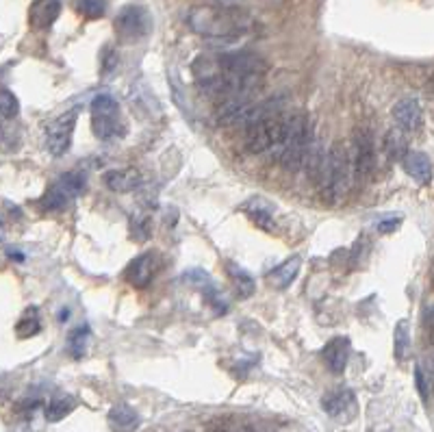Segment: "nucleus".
Returning <instances> with one entry per match:
<instances>
[{"label":"nucleus","instance_id":"10","mask_svg":"<svg viewBox=\"0 0 434 432\" xmlns=\"http://www.w3.org/2000/svg\"><path fill=\"white\" fill-rule=\"evenodd\" d=\"M322 409L328 417H332L334 421H341V424H350L358 413L356 397L350 389L328 391L322 397Z\"/></svg>","mask_w":434,"mask_h":432},{"label":"nucleus","instance_id":"28","mask_svg":"<svg viewBox=\"0 0 434 432\" xmlns=\"http://www.w3.org/2000/svg\"><path fill=\"white\" fill-rule=\"evenodd\" d=\"M247 211V215H250L252 218V222L257 224V226H261L263 230H271V213L267 211V209H263L261 204H257L254 209H245Z\"/></svg>","mask_w":434,"mask_h":432},{"label":"nucleus","instance_id":"23","mask_svg":"<svg viewBox=\"0 0 434 432\" xmlns=\"http://www.w3.org/2000/svg\"><path fill=\"white\" fill-rule=\"evenodd\" d=\"M226 269H228V276H230V281L235 283V287L239 289V293L243 296V298H247V296H252L254 293V279L250 274H247L243 267H239V265H235V263H226Z\"/></svg>","mask_w":434,"mask_h":432},{"label":"nucleus","instance_id":"25","mask_svg":"<svg viewBox=\"0 0 434 432\" xmlns=\"http://www.w3.org/2000/svg\"><path fill=\"white\" fill-rule=\"evenodd\" d=\"M87 341H89V328L87 326H81V328L72 330V334L68 339V352L74 358H83L85 352H87Z\"/></svg>","mask_w":434,"mask_h":432},{"label":"nucleus","instance_id":"15","mask_svg":"<svg viewBox=\"0 0 434 432\" xmlns=\"http://www.w3.org/2000/svg\"><path fill=\"white\" fill-rule=\"evenodd\" d=\"M105 185L115 194H131L141 187V174L135 168H124V170H109L102 174Z\"/></svg>","mask_w":434,"mask_h":432},{"label":"nucleus","instance_id":"9","mask_svg":"<svg viewBox=\"0 0 434 432\" xmlns=\"http://www.w3.org/2000/svg\"><path fill=\"white\" fill-rule=\"evenodd\" d=\"M76 119H78V111L72 109L68 113H64L61 117H57L52 124L46 131V146L48 152L54 154V157H64V154L70 150L72 146V137H74V129H76Z\"/></svg>","mask_w":434,"mask_h":432},{"label":"nucleus","instance_id":"24","mask_svg":"<svg viewBox=\"0 0 434 432\" xmlns=\"http://www.w3.org/2000/svg\"><path fill=\"white\" fill-rule=\"evenodd\" d=\"M74 409H76L74 397H54L52 402L46 407V419L48 421H61L64 417H68Z\"/></svg>","mask_w":434,"mask_h":432},{"label":"nucleus","instance_id":"26","mask_svg":"<svg viewBox=\"0 0 434 432\" xmlns=\"http://www.w3.org/2000/svg\"><path fill=\"white\" fill-rule=\"evenodd\" d=\"M74 5H76V11L89 20H98L107 11V0H76Z\"/></svg>","mask_w":434,"mask_h":432},{"label":"nucleus","instance_id":"3","mask_svg":"<svg viewBox=\"0 0 434 432\" xmlns=\"http://www.w3.org/2000/svg\"><path fill=\"white\" fill-rule=\"evenodd\" d=\"M313 144L311 127L304 113H295L287 117V131L281 141V146L276 148V159L281 163V168L289 174H295L304 168L308 148Z\"/></svg>","mask_w":434,"mask_h":432},{"label":"nucleus","instance_id":"22","mask_svg":"<svg viewBox=\"0 0 434 432\" xmlns=\"http://www.w3.org/2000/svg\"><path fill=\"white\" fill-rule=\"evenodd\" d=\"M395 339V358L397 361H406L411 354V328L406 320H399L393 332Z\"/></svg>","mask_w":434,"mask_h":432},{"label":"nucleus","instance_id":"4","mask_svg":"<svg viewBox=\"0 0 434 432\" xmlns=\"http://www.w3.org/2000/svg\"><path fill=\"white\" fill-rule=\"evenodd\" d=\"M354 176V165H352V152L344 144H334L328 154V168L326 176L322 182V196L330 204H339L346 198L350 189V180Z\"/></svg>","mask_w":434,"mask_h":432},{"label":"nucleus","instance_id":"19","mask_svg":"<svg viewBox=\"0 0 434 432\" xmlns=\"http://www.w3.org/2000/svg\"><path fill=\"white\" fill-rule=\"evenodd\" d=\"M300 267H302V259L300 257H291L287 259L285 263H281L278 267H274L267 276V281L271 287L276 289H287L300 274Z\"/></svg>","mask_w":434,"mask_h":432},{"label":"nucleus","instance_id":"31","mask_svg":"<svg viewBox=\"0 0 434 432\" xmlns=\"http://www.w3.org/2000/svg\"><path fill=\"white\" fill-rule=\"evenodd\" d=\"M426 324H428V328L434 330V306L428 308V313H426Z\"/></svg>","mask_w":434,"mask_h":432},{"label":"nucleus","instance_id":"7","mask_svg":"<svg viewBox=\"0 0 434 432\" xmlns=\"http://www.w3.org/2000/svg\"><path fill=\"white\" fill-rule=\"evenodd\" d=\"M83 189H85V176L81 172H68L46 192V196L42 198V206L46 211H61V209H66Z\"/></svg>","mask_w":434,"mask_h":432},{"label":"nucleus","instance_id":"20","mask_svg":"<svg viewBox=\"0 0 434 432\" xmlns=\"http://www.w3.org/2000/svg\"><path fill=\"white\" fill-rule=\"evenodd\" d=\"M42 330V320H40V311L37 308H26L22 313V317L16 324V334L20 339H28V337H35Z\"/></svg>","mask_w":434,"mask_h":432},{"label":"nucleus","instance_id":"16","mask_svg":"<svg viewBox=\"0 0 434 432\" xmlns=\"http://www.w3.org/2000/svg\"><path fill=\"white\" fill-rule=\"evenodd\" d=\"M59 13H61V0H35L33 7H30L28 20L33 28L46 30L57 22Z\"/></svg>","mask_w":434,"mask_h":432},{"label":"nucleus","instance_id":"27","mask_svg":"<svg viewBox=\"0 0 434 432\" xmlns=\"http://www.w3.org/2000/svg\"><path fill=\"white\" fill-rule=\"evenodd\" d=\"M20 111V103L16 98V94L11 89H3V94H0V113H3L5 119H11L16 117Z\"/></svg>","mask_w":434,"mask_h":432},{"label":"nucleus","instance_id":"2","mask_svg":"<svg viewBox=\"0 0 434 432\" xmlns=\"http://www.w3.org/2000/svg\"><path fill=\"white\" fill-rule=\"evenodd\" d=\"M187 24L194 33L202 35L215 44H233L254 30V20L241 9L200 5L194 7L187 16Z\"/></svg>","mask_w":434,"mask_h":432},{"label":"nucleus","instance_id":"30","mask_svg":"<svg viewBox=\"0 0 434 432\" xmlns=\"http://www.w3.org/2000/svg\"><path fill=\"white\" fill-rule=\"evenodd\" d=\"M415 385H417L419 395H421L423 399H428L430 391H428V380H426V374H423V369H421V367L415 369Z\"/></svg>","mask_w":434,"mask_h":432},{"label":"nucleus","instance_id":"18","mask_svg":"<svg viewBox=\"0 0 434 432\" xmlns=\"http://www.w3.org/2000/svg\"><path fill=\"white\" fill-rule=\"evenodd\" d=\"M401 165H404V172L419 185H428L432 180V163L423 152H409Z\"/></svg>","mask_w":434,"mask_h":432},{"label":"nucleus","instance_id":"11","mask_svg":"<svg viewBox=\"0 0 434 432\" xmlns=\"http://www.w3.org/2000/svg\"><path fill=\"white\" fill-rule=\"evenodd\" d=\"M254 96H235L228 100H222V105L215 111V119L220 127H237V124H245L247 117H250L252 109L257 107V103L252 100Z\"/></svg>","mask_w":434,"mask_h":432},{"label":"nucleus","instance_id":"13","mask_svg":"<svg viewBox=\"0 0 434 432\" xmlns=\"http://www.w3.org/2000/svg\"><path fill=\"white\" fill-rule=\"evenodd\" d=\"M350 350H352V344H350L348 337H334L324 346L322 356H324L326 367L330 369L332 374L339 376V374L346 372L348 361H350Z\"/></svg>","mask_w":434,"mask_h":432},{"label":"nucleus","instance_id":"5","mask_svg":"<svg viewBox=\"0 0 434 432\" xmlns=\"http://www.w3.org/2000/svg\"><path fill=\"white\" fill-rule=\"evenodd\" d=\"M91 131L100 141H111L122 135V111L113 96L98 94L91 100Z\"/></svg>","mask_w":434,"mask_h":432},{"label":"nucleus","instance_id":"14","mask_svg":"<svg viewBox=\"0 0 434 432\" xmlns=\"http://www.w3.org/2000/svg\"><path fill=\"white\" fill-rule=\"evenodd\" d=\"M393 119L397 122V127L401 131L415 133L421 129L423 122V111L417 98H401L395 107H393Z\"/></svg>","mask_w":434,"mask_h":432},{"label":"nucleus","instance_id":"17","mask_svg":"<svg viewBox=\"0 0 434 432\" xmlns=\"http://www.w3.org/2000/svg\"><path fill=\"white\" fill-rule=\"evenodd\" d=\"M107 421H109V428L113 432H133L139 428L141 419L137 415V411H133L129 404H115L109 415H107Z\"/></svg>","mask_w":434,"mask_h":432},{"label":"nucleus","instance_id":"1","mask_svg":"<svg viewBox=\"0 0 434 432\" xmlns=\"http://www.w3.org/2000/svg\"><path fill=\"white\" fill-rule=\"evenodd\" d=\"M192 74L198 89L211 98L254 96L267 74V61L250 50L200 54L194 61Z\"/></svg>","mask_w":434,"mask_h":432},{"label":"nucleus","instance_id":"12","mask_svg":"<svg viewBox=\"0 0 434 432\" xmlns=\"http://www.w3.org/2000/svg\"><path fill=\"white\" fill-rule=\"evenodd\" d=\"M157 267H159L157 255H154V252H143L137 259H133L131 265L127 267V281L135 289H146L152 283L154 274H157Z\"/></svg>","mask_w":434,"mask_h":432},{"label":"nucleus","instance_id":"21","mask_svg":"<svg viewBox=\"0 0 434 432\" xmlns=\"http://www.w3.org/2000/svg\"><path fill=\"white\" fill-rule=\"evenodd\" d=\"M385 154L393 161H404L406 157V137L399 131H389V135L385 137Z\"/></svg>","mask_w":434,"mask_h":432},{"label":"nucleus","instance_id":"29","mask_svg":"<svg viewBox=\"0 0 434 432\" xmlns=\"http://www.w3.org/2000/svg\"><path fill=\"white\" fill-rule=\"evenodd\" d=\"M399 226H401V215H391V218H385V220H380V222L376 224V228H378L380 235H391V233H395Z\"/></svg>","mask_w":434,"mask_h":432},{"label":"nucleus","instance_id":"32","mask_svg":"<svg viewBox=\"0 0 434 432\" xmlns=\"http://www.w3.org/2000/svg\"><path fill=\"white\" fill-rule=\"evenodd\" d=\"M9 257H11V259H18V261L24 259V257H20V252H13V250H9Z\"/></svg>","mask_w":434,"mask_h":432},{"label":"nucleus","instance_id":"6","mask_svg":"<svg viewBox=\"0 0 434 432\" xmlns=\"http://www.w3.org/2000/svg\"><path fill=\"white\" fill-rule=\"evenodd\" d=\"M113 26H115V33H117L119 40H124V42H137V40H143L150 33L152 18H150L146 7L129 5V7H124L115 16Z\"/></svg>","mask_w":434,"mask_h":432},{"label":"nucleus","instance_id":"8","mask_svg":"<svg viewBox=\"0 0 434 432\" xmlns=\"http://www.w3.org/2000/svg\"><path fill=\"white\" fill-rule=\"evenodd\" d=\"M352 165H354V180L363 182L376 170V141L374 135L367 129H358L352 144Z\"/></svg>","mask_w":434,"mask_h":432}]
</instances>
